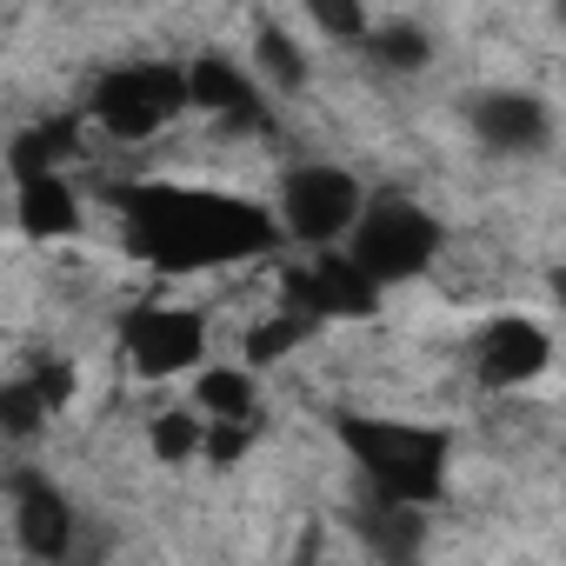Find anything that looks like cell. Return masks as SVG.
<instances>
[{
  "instance_id": "6da1fadb",
  "label": "cell",
  "mask_w": 566,
  "mask_h": 566,
  "mask_svg": "<svg viewBox=\"0 0 566 566\" xmlns=\"http://www.w3.org/2000/svg\"><path fill=\"white\" fill-rule=\"evenodd\" d=\"M340 253L380 287V280H407V273L440 260V227L420 207H407V200H380V207H360V220L347 227Z\"/></svg>"
},
{
  "instance_id": "7a4b0ae2",
  "label": "cell",
  "mask_w": 566,
  "mask_h": 566,
  "mask_svg": "<svg viewBox=\"0 0 566 566\" xmlns=\"http://www.w3.org/2000/svg\"><path fill=\"white\" fill-rule=\"evenodd\" d=\"M360 207H367V193L340 167H301V174H287V193H280V220L307 247H340L347 227L360 220Z\"/></svg>"
},
{
  "instance_id": "3957f363",
  "label": "cell",
  "mask_w": 566,
  "mask_h": 566,
  "mask_svg": "<svg viewBox=\"0 0 566 566\" xmlns=\"http://www.w3.org/2000/svg\"><path fill=\"white\" fill-rule=\"evenodd\" d=\"M207 347V321L193 307H140L127 321V360L140 367V380H167L187 374Z\"/></svg>"
},
{
  "instance_id": "277c9868",
  "label": "cell",
  "mask_w": 566,
  "mask_h": 566,
  "mask_svg": "<svg viewBox=\"0 0 566 566\" xmlns=\"http://www.w3.org/2000/svg\"><path fill=\"white\" fill-rule=\"evenodd\" d=\"M473 367H480L486 387L520 394L526 380H539V374L553 367V334H546L539 321H526V314H506V321H493V327L480 334Z\"/></svg>"
},
{
  "instance_id": "5b68a950",
  "label": "cell",
  "mask_w": 566,
  "mask_h": 566,
  "mask_svg": "<svg viewBox=\"0 0 566 566\" xmlns=\"http://www.w3.org/2000/svg\"><path fill=\"white\" fill-rule=\"evenodd\" d=\"M473 134H480V147H493V154H539L546 134H553V120H546V107H539L533 94L500 87L493 101L473 107Z\"/></svg>"
},
{
  "instance_id": "8992f818",
  "label": "cell",
  "mask_w": 566,
  "mask_h": 566,
  "mask_svg": "<svg viewBox=\"0 0 566 566\" xmlns=\"http://www.w3.org/2000/svg\"><path fill=\"white\" fill-rule=\"evenodd\" d=\"M200 420H253V407H260V380H253V367H200L193 374V400H187Z\"/></svg>"
},
{
  "instance_id": "52a82bcc",
  "label": "cell",
  "mask_w": 566,
  "mask_h": 566,
  "mask_svg": "<svg viewBox=\"0 0 566 566\" xmlns=\"http://www.w3.org/2000/svg\"><path fill=\"white\" fill-rule=\"evenodd\" d=\"M14 526H21V546H34V553L61 559V553H67V533H74V513H67L48 486H28V493H21Z\"/></svg>"
},
{
  "instance_id": "ba28073f",
  "label": "cell",
  "mask_w": 566,
  "mask_h": 566,
  "mask_svg": "<svg viewBox=\"0 0 566 566\" xmlns=\"http://www.w3.org/2000/svg\"><path fill=\"white\" fill-rule=\"evenodd\" d=\"M200 433H207V420H200L193 407H160V413L147 420V447H154V460H167V467H187V460L200 453Z\"/></svg>"
},
{
  "instance_id": "9c48e42d",
  "label": "cell",
  "mask_w": 566,
  "mask_h": 566,
  "mask_svg": "<svg viewBox=\"0 0 566 566\" xmlns=\"http://www.w3.org/2000/svg\"><path fill=\"white\" fill-rule=\"evenodd\" d=\"M301 8L314 14V28L327 41H360L367 34V8H360V0H301Z\"/></svg>"
}]
</instances>
